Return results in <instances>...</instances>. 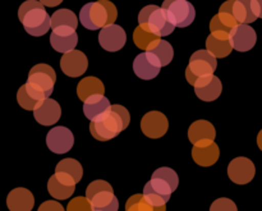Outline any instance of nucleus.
<instances>
[{
    "instance_id": "1",
    "label": "nucleus",
    "mask_w": 262,
    "mask_h": 211,
    "mask_svg": "<svg viewBox=\"0 0 262 211\" xmlns=\"http://www.w3.org/2000/svg\"><path fill=\"white\" fill-rule=\"evenodd\" d=\"M130 122L128 110L122 105H113L112 110L100 119L90 123V132L97 141H110L127 130Z\"/></svg>"
},
{
    "instance_id": "2",
    "label": "nucleus",
    "mask_w": 262,
    "mask_h": 211,
    "mask_svg": "<svg viewBox=\"0 0 262 211\" xmlns=\"http://www.w3.org/2000/svg\"><path fill=\"white\" fill-rule=\"evenodd\" d=\"M18 18L26 32L35 37L46 35L51 27V17L37 0H26L18 9Z\"/></svg>"
},
{
    "instance_id": "3",
    "label": "nucleus",
    "mask_w": 262,
    "mask_h": 211,
    "mask_svg": "<svg viewBox=\"0 0 262 211\" xmlns=\"http://www.w3.org/2000/svg\"><path fill=\"white\" fill-rule=\"evenodd\" d=\"M118 18L117 7L109 0L87 3L79 12V22L87 30H102L114 25Z\"/></svg>"
},
{
    "instance_id": "4",
    "label": "nucleus",
    "mask_w": 262,
    "mask_h": 211,
    "mask_svg": "<svg viewBox=\"0 0 262 211\" xmlns=\"http://www.w3.org/2000/svg\"><path fill=\"white\" fill-rule=\"evenodd\" d=\"M56 81L55 71L48 64H37L32 67L28 73L27 82L25 83L28 94L38 102L49 99L54 91Z\"/></svg>"
},
{
    "instance_id": "5",
    "label": "nucleus",
    "mask_w": 262,
    "mask_h": 211,
    "mask_svg": "<svg viewBox=\"0 0 262 211\" xmlns=\"http://www.w3.org/2000/svg\"><path fill=\"white\" fill-rule=\"evenodd\" d=\"M138 25L145 30L155 33L159 37L169 36L176 26L170 22L166 10L158 5H146L138 14Z\"/></svg>"
},
{
    "instance_id": "6",
    "label": "nucleus",
    "mask_w": 262,
    "mask_h": 211,
    "mask_svg": "<svg viewBox=\"0 0 262 211\" xmlns=\"http://www.w3.org/2000/svg\"><path fill=\"white\" fill-rule=\"evenodd\" d=\"M216 68V58L209 50H199L191 55L186 69V78L189 85L194 86L200 78L212 76Z\"/></svg>"
},
{
    "instance_id": "7",
    "label": "nucleus",
    "mask_w": 262,
    "mask_h": 211,
    "mask_svg": "<svg viewBox=\"0 0 262 211\" xmlns=\"http://www.w3.org/2000/svg\"><path fill=\"white\" fill-rule=\"evenodd\" d=\"M166 10L169 19L176 27H188L196 17L194 7L188 0H164L163 7Z\"/></svg>"
},
{
    "instance_id": "8",
    "label": "nucleus",
    "mask_w": 262,
    "mask_h": 211,
    "mask_svg": "<svg viewBox=\"0 0 262 211\" xmlns=\"http://www.w3.org/2000/svg\"><path fill=\"white\" fill-rule=\"evenodd\" d=\"M161 61L155 54L151 51H145L136 56L133 61V71L135 74L141 79H154L159 76L161 69Z\"/></svg>"
},
{
    "instance_id": "9",
    "label": "nucleus",
    "mask_w": 262,
    "mask_h": 211,
    "mask_svg": "<svg viewBox=\"0 0 262 211\" xmlns=\"http://www.w3.org/2000/svg\"><path fill=\"white\" fill-rule=\"evenodd\" d=\"M77 182L69 174L58 172L50 177L48 182V191L54 199L67 200L76 191Z\"/></svg>"
},
{
    "instance_id": "10",
    "label": "nucleus",
    "mask_w": 262,
    "mask_h": 211,
    "mask_svg": "<svg viewBox=\"0 0 262 211\" xmlns=\"http://www.w3.org/2000/svg\"><path fill=\"white\" fill-rule=\"evenodd\" d=\"M50 44L53 49L58 53L67 54L73 51L78 44V35L76 30L69 26H60L54 28L50 36Z\"/></svg>"
},
{
    "instance_id": "11",
    "label": "nucleus",
    "mask_w": 262,
    "mask_h": 211,
    "mask_svg": "<svg viewBox=\"0 0 262 211\" xmlns=\"http://www.w3.org/2000/svg\"><path fill=\"white\" fill-rule=\"evenodd\" d=\"M127 43V33L120 26L110 25L102 28L99 33V44L104 50L115 53L123 49Z\"/></svg>"
},
{
    "instance_id": "12",
    "label": "nucleus",
    "mask_w": 262,
    "mask_h": 211,
    "mask_svg": "<svg viewBox=\"0 0 262 211\" xmlns=\"http://www.w3.org/2000/svg\"><path fill=\"white\" fill-rule=\"evenodd\" d=\"M46 145L54 154H66L73 147L74 136L67 127H55L49 131Z\"/></svg>"
},
{
    "instance_id": "13",
    "label": "nucleus",
    "mask_w": 262,
    "mask_h": 211,
    "mask_svg": "<svg viewBox=\"0 0 262 211\" xmlns=\"http://www.w3.org/2000/svg\"><path fill=\"white\" fill-rule=\"evenodd\" d=\"M256 173L255 164L247 158H235L228 165V176L235 184H247Z\"/></svg>"
},
{
    "instance_id": "14",
    "label": "nucleus",
    "mask_w": 262,
    "mask_h": 211,
    "mask_svg": "<svg viewBox=\"0 0 262 211\" xmlns=\"http://www.w3.org/2000/svg\"><path fill=\"white\" fill-rule=\"evenodd\" d=\"M168 118L160 112H148L141 120V130L148 138H160L168 132Z\"/></svg>"
},
{
    "instance_id": "15",
    "label": "nucleus",
    "mask_w": 262,
    "mask_h": 211,
    "mask_svg": "<svg viewBox=\"0 0 262 211\" xmlns=\"http://www.w3.org/2000/svg\"><path fill=\"white\" fill-rule=\"evenodd\" d=\"M229 41L235 51L246 53V51H250L256 45L257 35H256V31L251 26L238 25L230 32Z\"/></svg>"
},
{
    "instance_id": "16",
    "label": "nucleus",
    "mask_w": 262,
    "mask_h": 211,
    "mask_svg": "<svg viewBox=\"0 0 262 211\" xmlns=\"http://www.w3.org/2000/svg\"><path fill=\"white\" fill-rule=\"evenodd\" d=\"M89 60L81 50H73L64 54L60 59V68L66 76L76 78L87 71Z\"/></svg>"
},
{
    "instance_id": "17",
    "label": "nucleus",
    "mask_w": 262,
    "mask_h": 211,
    "mask_svg": "<svg viewBox=\"0 0 262 211\" xmlns=\"http://www.w3.org/2000/svg\"><path fill=\"white\" fill-rule=\"evenodd\" d=\"M216 137L215 127L207 120H196L188 130V138L193 146H206Z\"/></svg>"
},
{
    "instance_id": "18",
    "label": "nucleus",
    "mask_w": 262,
    "mask_h": 211,
    "mask_svg": "<svg viewBox=\"0 0 262 211\" xmlns=\"http://www.w3.org/2000/svg\"><path fill=\"white\" fill-rule=\"evenodd\" d=\"M194 92L196 96L202 101H215L222 95L223 85L222 81L216 76H207L200 78L194 85Z\"/></svg>"
},
{
    "instance_id": "19",
    "label": "nucleus",
    "mask_w": 262,
    "mask_h": 211,
    "mask_svg": "<svg viewBox=\"0 0 262 211\" xmlns=\"http://www.w3.org/2000/svg\"><path fill=\"white\" fill-rule=\"evenodd\" d=\"M33 117L41 125H53L60 119L61 108L55 100L45 99L33 110Z\"/></svg>"
},
{
    "instance_id": "20",
    "label": "nucleus",
    "mask_w": 262,
    "mask_h": 211,
    "mask_svg": "<svg viewBox=\"0 0 262 211\" xmlns=\"http://www.w3.org/2000/svg\"><path fill=\"white\" fill-rule=\"evenodd\" d=\"M113 105L104 95H94L83 102V113L91 122L100 119L112 110Z\"/></svg>"
},
{
    "instance_id": "21",
    "label": "nucleus",
    "mask_w": 262,
    "mask_h": 211,
    "mask_svg": "<svg viewBox=\"0 0 262 211\" xmlns=\"http://www.w3.org/2000/svg\"><path fill=\"white\" fill-rule=\"evenodd\" d=\"M35 205V197L27 188L18 187L10 191L7 197V206L10 211H31Z\"/></svg>"
},
{
    "instance_id": "22",
    "label": "nucleus",
    "mask_w": 262,
    "mask_h": 211,
    "mask_svg": "<svg viewBox=\"0 0 262 211\" xmlns=\"http://www.w3.org/2000/svg\"><path fill=\"white\" fill-rule=\"evenodd\" d=\"M233 14L241 25H250L260 18V9L256 0H235Z\"/></svg>"
},
{
    "instance_id": "23",
    "label": "nucleus",
    "mask_w": 262,
    "mask_h": 211,
    "mask_svg": "<svg viewBox=\"0 0 262 211\" xmlns=\"http://www.w3.org/2000/svg\"><path fill=\"white\" fill-rule=\"evenodd\" d=\"M220 150L215 141L206 146H193L192 149V158L194 163L200 166H211L219 160Z\"/></svg>"
},
{
    "instance_id": "24",
    "label": "nucleus",
    "mask_w": 262,
    "mask_h": 211,
    "mask_svg": "<svg viewBox=\"0 0 262 211\" xmlns=\"http://www.w3.org/2000/svg\"><path fill=\"white\" fill-rule=\"evenodd\" d=\"M105 87L104 83L96 77H86L82 81H79L77 86V95L81 101H86L89 97L94 95H104Z\"/></svg>"
},
{
    "instance_id": "25",
    "label": "nucleus",
    "mask_w": 262,
    "mask_h": 211,
    "mask_svg": "<svg viewBox=\"0 0 262 211\" xmlns=\"http://www.w3.org/2000/svg\"><path fill=\"white\" fill-rule=\"evenodd\" d=\"M92 205V211H118L119 210V201L114 195L113 189H106L100 194L95 195L90 200Z\"/></svg>"
},
{
    "instance_id": "26",
    "label": "nucleus",
    "mask_w": 262,
    "mask_h": 211,
    "mask_svg": "<svg viewBox=\"0 0 262 211\" xmlns=\"http://www.w3.org/2000/svg\"><path fill=\"white\" fill-rule=\"evenodd\" d=\"M206 50H209L215 58H225L233 50L229 38H220L210 33L206 40Z\"/></svg>"
},
{
    "instance_id": "27",
    "label": "nucleus",
    "mask_w": 262,
    "mask_h": 211,
    "mask_svg": "<svg viewBox=\"0 0 262 211\" xmlns=\"http://www.w3.org/2000/svg\"><path fill=\"white\" fill-rule=\"evenodd\" d=\"M160 40L161 38L158 35L145 30L141 26H138L135 30V32H133V41H135L136 46L138 49H141V50L150 51L154 46L158 45V43Z\"/></svg>"
},
{
    "instance_id": "28",
    "label": "nucleus",
    "mask_w": 262,
    "mask_h": 211,
    "mask_svg": "<svg viewBox=\"0 0 262 211\" xmlns=\"http://www.w3.org/2000/svg\"><path fill=\"white\" fill-rule=\"evenodd\" d=\"M60 26H69V27L76 30L78 26L77 15L69 9H59L51 15V28L60 27Z\"/></svg>"
},
{
    "instance_id": "29",
    "label": "nucleus",
    "mask_w": 262,
    "mask_h": 211,
    "mask_svg": "<svg viewBox=\"0 0 262 211\" xmlns=\"http://www.w3.org/2000/svg\"><path fill=\"white\" fill-rule=\"evenodd\" d=\"M125 211H166V206L155 207L145 199L143 194L133 195L125 204Z\"/></svg>"
},
{
    "instance_id": "30",
    "label": "nucleus",
    "mask_w": 262,
    "mask_h": 211,
    "mask_svg": "<svg viewBox=\"0 0 262 211\" xmlns=\"http://www.w3.org/2000/svg\"><path fill=\"white\" fill-rule=\"evenodd\" d=\"M58 172H63V173L69 174L74 178V181L78 183L79 181L82 179V176H83V169H82V165L76 160V159H64V160L59 161L56 164V168H55V173Z\"/></svg>"
},
{
    "instance_id": "31",
    "label": "nucleus",
    "mask_w": 262,
    "mask_h": 211,
    "mask_svg": "<svg viewBox=\"0 0 262 211\" xmlns=\"http://www.w3.org/2000/svg\"><path fill=\"white\" fill-rule=\"evenodd\" d=\"M150 51L152 54H155V55L158 56L159 59H160L161 66H163V67L169 66V64H170V61L173 60L174 50H173V48H171V45L168 43V41L160 40L158 43V45L154 46V48L151 49Z\"/></svg>"
},
{
    "instance_id": "32",
    "label": "nucleus",
    "mask_w": 262,
    "mask_h": 211,
    "mask_svg": "<svg viewBox=\"0 0 262 211\" xmlns=\"http://www.w3.org/2000/svg\"><path fill=\"white\" fill-rule=\"evenodd\" d=\"M152 177H156V178H160L161 181H164L165 183H168L169 186L173 188V191H176L178 188L179 184V178L178 174L173 171L171 168H168V166H163V168H159L158 171L154 172Z\"/></svg>"
},
{
    "instance_id": "33",
    "label": "nucleus",
    "mask_w": 262,
    "mask_h": 211,
    "mask_svg": "<svg viewBox=\"0 0 262 211\" xmlns=\"http://www.w3.org/2000/svg\"><path fill=\"white\" fill-rule=\"evenodd\" d=\"M17 101H18V104H19V107L23 108L25 110H35L36 107L40 104L37 100H35L30 94H28V91H27V89H26L25 85H23V86H20V89L18 90Z\"/></svg>"
},
{
    "instance_id": "34",
    "label": "nucleus",
    "mask_w": 262,
    "mask_h": 211,
    "mask_svg": "<svg viewBox=\"0 0 262 211\" xmlns=\"http://www.w3.org/2000/svg\"><path fill=\"white\" fill-rule=\"evenodd\" d=\"M67 211H92V205L87 197H74L69 201Z\"/></svg>"
},
{
    "instance_id": "35",
    "label": "nucleus",
    "mask_w": 262,
    "mask_h": 211,
    "mask_svg": "<svg viewBox=\"0 0 262 211\" xmlns=\"http://www.w3.org/2000/svg\"><path fill=\"white\" fill-rule=\"evenodd\" d=\"M210 211H238V207L234 204V201L227 199V197H222V199H217L212 202Z\"/></svg>"
},
{
    "instance_id": "36",
    "label": "nucleus",
    "mask_w": 262,
    "mask_h": 211,
    "mask_svg": "<svg viewBox=\"0 0 262 211\" xmlns=\"http://www.w3.org/2000/svg\"><path fill=\"white\" fill-rule=\"evenodd\" d=\"M37 211H66L64 207L61 206L60 202L58 201H45L40 205Z\"/></svg>"
},
{
    "instance_id": "37",
    "label": "nucleus",
    "mask_w": 262,
    "mask_h": 211,
    "mask_svg": "<svg viewBox=\"0 0 262 211\" xmlns=\"http://www.w3.org/2000/svg\"><path fill=\"white\" fill-rule=\"evenodd\" d=\"M234 2H235V0H228V2H225L224 4L220 7L219 12L230 13V14H233V7H234ZM233 15H234V14H233Z\"/></svg>"
},
{
    "instance_id": "38",
    "label": "nucleus",
    "mask_w": 262,
    "mask_h": 211,
    "mask_svg": "<svg viewBox=\"0 0 262 211\" xmlns=\"http://www.w3.org/2000/svg\"><path fill=\"white\" fill-rule=\"evenodd\" d=\"M40 3H42L45 7H56V5L60 4L63 0H38Z\"/></svg>"
},
{
    "instance_id": "39",
    "label": "nucleus",
    "mask_w": 262,
    "mask_h": 211,
    "mask_svg": "<svg viewBox=\"0 0 262 211\" xmlns=\"http://www.w3.org/2000/svg\"><path fill=\"white\" fill-rule=\"evenodd\" d=\"M257 145L258 147H260V150L262 151V130L260 131V133H258L257 136Z\"/></svg>"
},
{
    "instance_id": "40",
    "label": "nucleus",
    "mask_w": 262,
    "mask_h": 211,
    "mask_svg": "<svg viewBox=\"0 0 262 211\" xmlns=\"http://www.w3.org/2000/svg\"><path fill=\"white\" fill-rule=\"evenodd\" d=\"M258 5V9H260V18H262V0H256Z\"/></svg>"
}]
</instances>
